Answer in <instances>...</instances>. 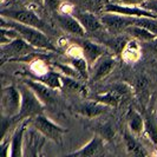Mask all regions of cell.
<instances>
[{"mask_svg": "<svg viewBox=\"0 0 157 157\" xmlns=\"http://www.w3.org/2000/svg\"><path fill=\"white\" fill-rule=\"evenodd\" d=\"M1 26L13 29L14 31H17L20 38L26 40L30 45H32L36 48L47 50V51H57V48L51 43V40L41 32V30L37 29V27L24 25L21 23H18V21L11 20V19H6L2 17H1Z\"/></svg>", "mask_w": 157, "mask_h": 157, "instance_id": "1", "label": "cell"}, {"mask_svg": "<svg viewBox=\"0 0 157 157\" xmlns=\"http://www.w3.org/2000/svg\"><path fill=\"white\" fill-rule=\"evenodd\" d=\"M18 89H19L20 94H21L20 110L16 117L12 118V119H14L16 122H20V121L26 119V118H32L37 115H40L43 112L44 104L37 97V94L33 92V90L24 82L19 85Z\"/></svg>", "mask_w": 157, "mask_h": 157, "instance_id": "2", "label": "cell"}, {"mask_svg": "<svg viewBox=\"0 0 157 157\" xmlns=\"http://www.w3.org/2000/svg\"><path fill=\"white\" fill-rule=\"evenodd\" d=\"M30 125L34 128L36 130H38L40 135H44L46 138L56 142V143H60L63 135L66 132V130L64 128L55 124L52 121L43 116L41 113L30 118Z\"/></svg>", "mask_w": 157, "mask_h": 157, "instance_id": "3", "label": "cell"}, {"mask_svg": "<svg viewBox=\"0 0 157 157\" xmlns=\"http://www.w3.org/2000/svg\"><path fill=\"white\" fill-rule=\"evenodd\" d=\"M36 50L38 48L33 47L26 40L18 37L7 44L1 45V62L4 64L7 60H14V59L23 58L29 55H32Z\"/></svg>", "mask_w": 157, "mask_h": 157, "instance_id": "4", "label": "cell"}, {"mask_svg": "<svg viewBox=\"0 0 157 157\" xmlns=\"http://www.w3.org/2000/svg\"><path fill=\"white\" fill-rule=\"evenodd\" d=\"M20 103H21V94L19 89L16 86L4 87L1 92V110L2 116L10 119L14 118L20 110Z\"/></svg>", "mask_w": 157, "mask_h": 157, "instance_id": "5", "label": "cell"}, {"mask_svg": "<svg viewBox=\"0 0 157 157\" xmlns=\"http://www.w3.org/2000/svg\"><path fill=\"white\" fill-rule=\"evenodd\" d=\"M1 17L11 19L18 23H21L24 25H29L37 27L39 30L45 29V23L37 16L34 12L30 10H24V8H11V10H2L1 11Z\"/></svg>", "mask_w": 157, "mask_h": 157, "instance_id": "6", "label": "cell"}, {"mask_svg": "<svg viewBox=\"0 0 157 157\" xmlns=\"http://www.w3.org/2000/svg\"><path fill=\"white\" fill-rule=\"evenodd\" d=\"M104 29L111 34H123L126 27L134 25V17H125L116 14V13H106L104 12L99 16Z\"/></svg>", "mask_w": 157, "mask_h": 157, "instance_id": "7", "label": "cell"}, {"mask_svg": "<svg viewBox=\"0 0 157 157\" xmlns=\"http://www.w3.org/2000/svg\"><path fill=\"white\" fill-rule=\"evenodd\" d=\"M104 12H106V13H116V14H121V16H125V17H134V18L147 17V18H156L157 19V16L155 13L150 12L148 10H144L141 6H134V5L110 4L109 2L105 6Z\"/></svg>", "mask_w": 157, "mask_h": 157, "instance_id": "8", "label": "cell"}, {"mask_svg": "<svg viewBox=\"0 0 157 157\" xmlns=\"http://www.w3.org/2000/svg\"><path fill=\"white\" fill-rule=\"evenodd\" d=\"M72 16L78 19V21L82 24L85 32L89 34L98 33L104 29L99 17H96L97 14H94V13L86 12V11H83L78 7H75L72 11Z\"/></svg>", "mask_w": 157, "mask_h": 157, "instance_id": "9", "label": "cell"}, {"mask_svg": "<svg viewBox=\"0 0 157 157\" xmlns=\"http://www.w3.org/2000/svg\"><path fill=\"white\" fill-rule=\"evenodd\" d=\"M56 20L58 21L59 26L63 29L65 32H67L71 36L83 38L85 36V30L82 26V24L78 21V19L72 14L63 13V12H57L56 13Z\"/></svg>", "mask_w": 157, "mask_h": 157, "instance_id": "10", "label": "cell"}, {"mask_svg": "<svg viewBox=\"0 0 157 157\" xmlns=\"http://www.w3.org/2000/svg\"><path fill=\"white\" fill-rule=\"evenodd\" d=\"M116 66V59L109 55H104L91 66V82H98L109 76Z\"/></svg>", "mask_w": 157, "mask_h": 157, "instance_id": "11", "label": "cell"}, {"mask_svg": "<svg viewBox=\"0 0 157 157\" xmlns=\"http://www.w3.org/2000/svg\"><path fill=\"white\" fill-rule=\"evenodd\" d=\"M130 87H128L126 85H116L113 89H111L109 91L104 92V94H97L94 98V101L105 104L106 106H117L119 103L122 102V99L124 98V96L126 94H129Z\"/></svg>", "mask_w": 157, "mask_h": 157, "instance_id": "12", "label": "cell"}, {"mask_svg": "<svg viewBox=\"0 0 157 157\" xmlns=\"http://www.w3.org/2000/svg\"><path fill=\"white\" fill-rule=\"evenodd\" d=\"M78 45L82 47L83 50V56L86 59L89 66L91 67L101 57L104 55H106V48L104 47V45H99L97 43L90 41V40H79Z\"/></svg>", "mask_w": 157, "mask_h": 157, "instance_id": "13", "label": "cell"}, {"mask_svg": "<svg viewBox=\"0 0 157 157\" xmlns=\"http://www.w3.org/2000/svg\"><path fill=\"white\" fill-rule=\"evenodd\" d=\"M24 83H26L29 86L31 87L33 92L37 94V97L41 101V103L44 105H50L56 101L55 89H51L50 86H47L46 84L32 78L25 79Z\"/></svg>", "mask_w": 157, "mask_h": 157, "instance_id": "14", "label": "cell"}, {"mask_svg": "<svg viewBox=\"0 0 157 157\" xmlns=\"http://www.w3.org/2000/svg\"><path fill=\"white\" fill-rule=\"evenodd\" d=\"M104 154V140L102 136L94 135L92 140L82 147L77 151L70 152L69 156H79V157H86V156H101Z\"/></svg>", "mask_w": 157, "mask_h": 157, "instance_id": "15", "label": "cell"}, {"mask_svg": "<svg viewBox=\"0 0 157 157\" xmlns=\"http://www.w3.org/2000/svg\"><path fill=\"white\" fill-rule=\"evenodd\" d=\"M106 109H108V106L105 104H102V103L97 102V101H94V102H86L80 104L78 106V109H77V111L82 116L94 118L104 113L106 111Z\"/></svg>", "mask_w": 157, "mask_h": 157, "instance_id": "16", "label": "cell"}, {"mask_svg": "<svg viewBox=\"0 0 157 157\" xmlns=\"http://www.w3.org/2000/svg\"><path fill=\"white\" fill-rule=\"evenodd\" d=\"M124 34H128V37H131L135 40H138L142 43H148V41H151L155 38H157L156 34H154L152 32L148 31L147 29L141 27L138 25H131V26L126 27Z\"/></svg>", "mask_w": 157, "mask_h": 157, "instance_id": "17", "label": "cell"}, {"mask_svg": "<svg viewBox=\"0 0 157 157\" xmlns=\"http://www.w3.org/2000/svg\"><path fill=\"white\" fill-rule=\"evenodd\" d=\"M124 34V33H123ZM121 36V34H113V37L108 38V39L103 40V45L108 47L111 52H113L115 55H122L124 48H125L126 44L129 43L128 40V34L125 36Z\"/></svg>", "mask_w": 157, "mask_h": 157, "instance_id": "18", "label": "cell"}, {"mask_svg": "<svg viewBox=\"0 0 157 157\" xmlns=\"http://www.w3.org/2000/svg\"><path fill=\"white\" fill-rule=\"evenodd\" d=\"M26 131V126L21 125L20 128L17 129L14 132L12 141H11V152L10 156L11 157H18L24 156L23 152V145H24V134Z\"/></svg>", "mask_w": 157, "mask_h": 157, "instance_id": "19", "label": "cell"}, {"mask_svg": "<svg viewBox=\"0 0 157 157\" xmlns=\"http://www.w3.org/2000/svg\"><path fill=\"white\" fill-rule=\"evenodd\" d=\"M108 4L109 0H78V8L94 14H102Z\"/></svg>", "mask_w": 157, "mask_h": 157, "instance_id": "20", "label": "cell"}, {"mask_svg": "<svg viewBox=\"0 0 157 157\" xmlns=\"http://www.w3.org/2000/svg\"><path fill=\"white\" fill-rule=\"evenodd\" d=\"M124 144H125V149L129 155L131 156H148V151L143 148L141 143L136 141L134 136L125 132L124 134Z\"/></svg>", "mask_w": 157, "mask_h": 157, "instance_id": "21", "label": "cell"}, {"mask_svg": "<svg viewBox=\"0 0 157 157\" xmlns=\"http://www.w3.org/2000/svg\"><path fill=\"white\" fill-rule=\"evenodd\" d=\"M34 79L46 84L47 86H50L51 89H55V90L62 89V77L59 73L53 72V71H47L43 75H38L34 77Z\"/></svg>", "mask_w": 157, "mask_h": 157, "instance_id": "22", "label": "cell"}, {"mask_svg": "<svg viewBox=\"0 0 157 157\" xmlns=\"http://www.w3.org/2000/svg\"><path fill=\"white\" fill-rule=\"evenodd\" d=\"M128 124L130 130L136 135L142 134V131L144 130V119L134 109H131L128 113Z\"/></svg>", "mask_w": 157, "mask_h": 157, "instance_id": "23", "label": "cell"}, {"mask_svg": "<svg viewBox=\"0 0 157 157\" xmlns=\"http://www.w3.org/2000/svg\"><path fill=\"white\" fill-rule=\"evenodd\" d=\"M122 57L125 62H136L137 59H140L141 51H140V46L137 44V40H130L126 44L125 48L122 53Z\"/></svg>", "mask_w": 157, "mask_h": 157, "instance_id": "24", "label": "cell"}, {"mask_svg": "<svg viewBox=\"0 0 157 157\" xmlns=\"http://www.w3.org/2000/svg\"><path fill=\"white\" fill-rule=\"evenodd\" d=\"M144 132L149 137L151 143L157 148V123L154 117L145 116L144 117Z\"/></svg>", "mask_w": 157, "mask_h": 157, "instance_id": "25", "label": "cell"}, {"mask_svg": "<svg viewBox=\"0 0 157 157\" xmlns=\"http://www.w3.org/2000/svg\"><path fill=\"white\" fill-rule=\"evenodd\" d=\"M71 64L72 66L78 71L82 76V78H87L89 77V64H87L86 59L84 57H75L71 58Z\"/></svg>", "mask_w": 157, "mask_h": 157, "instance_id": "26", "label": "cell"}, {"mask_svg": "<svg viewBox=\"0 0 157 157\" xmlns=\"http://www.w3.org/2000/svg\"><path fill=\"white\" fill-rule=\"evenodd\" d=\"M134 25H138L141 27L147 29L148 31L152 32L154 34L157 36V19L156 18H147V17H142V18H135Z\"/></svg>", "mask_w": 157, "mask_h": 157, "instance_id": "27", "label": "cell"}, {"mask_svg": "<svg viewBox=\"0 0 157 157\" xmlns=\"http://www.w3.org/2000/svg\"><path fill=\"white\" fill-rule=\"evenodd\" d=\"M62 77V89H66L71 92H79L82 91V84L77 82L76 78L69 76H60Z\"/></svg>", "mask_w": 157, "mask_h": 157, "instance_id": "28", "label": "cell"}, {"mask_svg": "<svg viewBox=\"0 0 157 157\" xmlns=\"http://www.w3.org/2000/svg\"><path fill=\"white\" fill-rule=\"evenodd\" d=\"M140 6L142 8H144V10H148L150 12L155 13L157 16V0H145L144 2H142Z\"/></svg>", "mask_w": 157, "mask_h": 157, "instance_id": "29", "label": "cell"}, {"mask_svg": "<svg viewBox=\"0 0 157 157\" xmlns=\"http://www.w3.org/2000/svg\"><path fill=\"white\" fill-rule=\"evenodd\" d=\"M44 5L47 10L52 12H58L60 8V0H44Z\"/></svg>", "mask_w": 157, "mask_h": 157, "instance_id": "30", "label": "cell"}, {"mask_svg": "<svg viewBox=\"0 0 157 157\" xmlns=\"http://www.w3.org/2000/svg\"><path fill=\"white\" fill-rule=\"evenodd\" d=\"M113 134H115V130L112 129V126H111L110 124L104 125L103 130L101 131V136H102L103 138H106V140H110Z\"/></svg>", "mask_w": 157, "mask_h": 157, "instance_id": "31", "label": "cell"}, {"mask_svg": "<svg viewBox=\"0 0 157 157\" xmlns=\"http://www.w3.org/2000/svg\"><path fill=\"white\" fill-rule=\"evenodd\" d=\"M145 0H118V4H124V5H141L142 2H144Z\"/></svg>", "mask_w": 157, "mask_h": 157, "instance_id": "32", "label": "cell"}, {"mask_svg": "<svg viewBox=\"0 0 157 157\" xmlns=\"http://www.w3.org/2000/svg\"><path fill=\"white\" fill-rule=\"evenodd\" d=\"M148 44H149L148 48H149L154 55L157 56V38H155L154 40H151V41H148Z\"/></svg>", "mask_w": 157, "mask_h": 157, "instance_id": "33", "label": "cell"}, {"mask_svg": "<svg viewBox=\"0 0 157 157\" xmlns=\"http://www.w3.org/2000/svg\"><path fill=\"white\" fill-rule=\"evenodd\" d=\"M25 2H31V4H36L39 6H44V0H23Z\"/></svg>", "mask_w": 157, "mask_h": 157, "instance_id": "34", "label": "cell"}]
</instances>
